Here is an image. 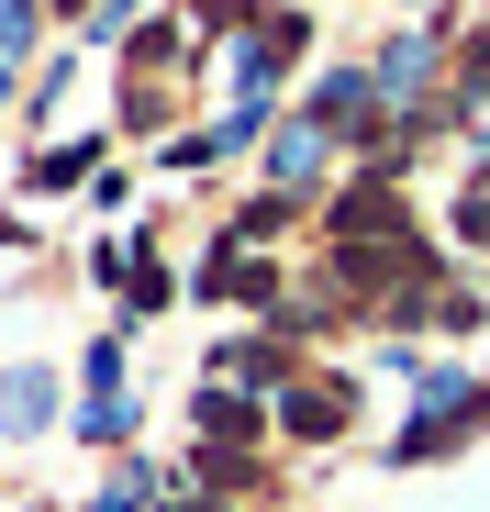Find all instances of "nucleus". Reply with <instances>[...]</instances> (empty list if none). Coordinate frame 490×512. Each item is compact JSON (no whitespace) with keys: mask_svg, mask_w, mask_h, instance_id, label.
Here are the masks:
<instances>
[{"mask_svg":"<svg viewBox=\"0 0 490 512\" xmlns=\"http://www.w3.org/2000/svg\"><path fill=\"white\" fill-rule=\"evenodd\" d=\"M78 179H101V134H78V145H45V156L23 167V190H45V201H56V190H78Z\"/></svg>","mask_w":490,"mask_h":512,"instance_id":"obj_3","label":"nucleus"},{"mask_svg":"<svg viewBox=\"0 0 490 512\" xmlns=\"http://www.w3.org/2000/svg\"><path fill=\"white\" fill-rule=\"evenodd\" d=\"M323 145H335L323 123H290V134L268 145V179H279V190H312V179H323Z\"/></svg>","mask_w":490,"mask_h":512,"instance_id":"obj_4","label":"nucleus"},{"mask_svg":"<svg viewBox=\"0 0 490 512\" xmlns=\"http://www.w3.org/2000/svg\"><path fill=\"white\" fill-rule=\"evenodd\" d=\"M78 379H90V401H123V334H101V346L78 357Z\"/></svg>","mask_w":490,"mask_h":512,"instance_id":"obj_6","label":"nucleus"},{"mask_svg":"<svg viewBox=\"0 0 490 512\" xmlns=\"http://www.w3.org/2000/svg\"><path fill=\"white\" fill-rule=\"evenodd\" d=\"M123 301H134V312H168V301H179V279H168V268H145V256H134V268H123Z\"/></svg>","mask_w":490,"mask_h":512,"instance_id":"obj_7","label":"nucleus"},{"mask_svg":"<svg viewBox=\"0 0 490 512\" xmlns=\"http://www.w3.org/2000/svg\"><path fill=\"white\" fill-rule=\"evenodd\" d=\"M90 512H145V468H123V479H112V490H101Z\"/></svg>","mask_w":490,"mask_h":512,"instance_id":"obj_9","label":"nucleus"},{"mask_svg":"<svg viewBox=\"0 0 490 512\" xmlns=\"http://www.w3.org/2000/svg\"><path fill=\"white\" fill-rule=\"evenodd\" d=\"M45 412H56V379H45V368H12V379H0V423H12V435H45Z\"/></svg>","mask_w":490,"mask_h":512,"instance_id":"obj_5","label":"nucleus"},{"mask_svg":"<svg viewBox=\"0 0 490 512\" xmlns=\"http://www.w3.org/2000/svg\"><path fill=\"white\" fill-rule=\"evenodd\" d=\"M34 45V0H0V56H23Z\"/></svg>","mask_w":490,"mask_h":512,"instance_id":"obj_8","label":"nucleus"},{"mask_svg":"<svg viewBox=\"0 0 490 512\" xmlns=\"http://www.w3.org/2000/svg\"><path fill=\"white\" fill-rule=\"evenodd\" d=\"M190 412H201V446H257V423H268L245 390H212V379H201V401H190Z\"/></svg>","mask_w":490,"mask_h":512,"instance_id":"obj_2","label":"nucleus"},{"mask_svg":"<svg viewBox=\"0 0 490 512\" xmlns=\"http://www.w3.org/2000/svg\"><path fill=\"white\" fill-rule=\"evenodd\" d=\"M357 423V379H290L279 390V435H301V446H335Z\"/></svg>","mask_w":490,"mask_h":512,"instance_id":"obj_1","label":"nucleus"},{"mask_svg":"<svg viewBox=\"0 0 490 512\" xmlns=\"http://www.w3.org/2000/svg\"><path fill=\"white\" fill-rule=\"evenodd\" d=\"M168 512H223V501H168Z\"/></svg>","mask_w":490,"mask_h":512,"instance_id":"obj_10","label":"nucleus"}]
</instances>
